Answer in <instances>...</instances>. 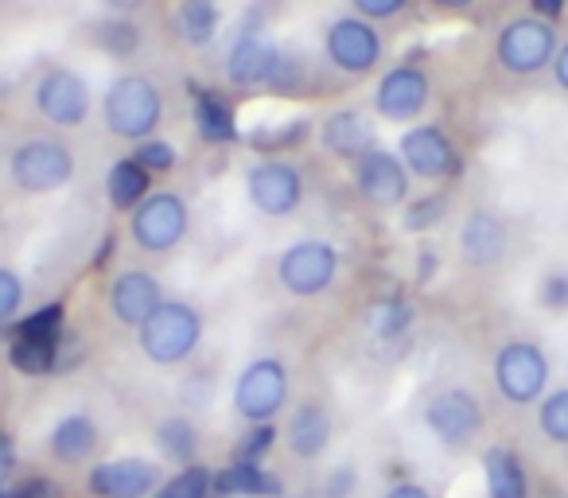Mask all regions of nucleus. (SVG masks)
I'll use <instances>...</instances> for the list:
<instances>
[{
	"mask_svg": "<svg viewBox=\"0 0 568 498\" xmlns=\"http://www.w3.org/2000/svg\"><path fill=\"white\" fill-rule=\"evenodd\" d=\"M332 436H335L332 413L320 402L293 405V413L284 420V444H288V451H293L296 459H304V464L324 456V451L332 448Z\"/></svg>",
	"mask_w": 568,
	"mask_h": 498,
	"instance_id": "aec40b11",
	"label": "nucleus"
},
{
	"mask_svg": "<svg viewBox=\"0 0 568 498\" xmlns=\"http://www.w3.org/2000/svg\"><path fill=\"white\" fill-rule=\"evenodd\" d=\"M133 160L144 167L149 175H168L175 164H180V152H175V144L160 141V136H149V141H141L133 149Z\"/></svg>",
	"mask_w": 568,
	"mask_h": 498,
	"instance_id": "c9c22d12",
	"label": "nucleus"
},
{
	"mask_svg": "<svg viewBox=\"0 0 568 498\" xmlns=\"http://www.w3.org/2000/svg\"><path fill=\"white\" fill-rule=\"evenodd\" d=\"M276 425H250L242 433V440L234 444V459H245V464H265V456L276 448Z\"/></svg>",
	"mask_w": 568,
	"mask_h": 498,
	"instance_id": "e433bc0d",
	"label": "nucleus"
},
{
	"mask_svg": "<svg viewBox=\"0 0 568 498\" xmlns=\"http://www.w3.org/2000/svg\"><path fill=\"white\" fill-rule=\"evenodd\" d=\"M219 4L214 0H180V12H175V28H180V40L187 48H211L214 35H219Z\"/></svg>",
	"mask_w": 568,
	"mask_h": 498,
	"instance_id": "c756f323",
	"label": "nucleus"
},
{
	"mask_svg": "<svg viewBox=\"0 0 568 498\" xmlns=\"http://www.w3.org/2000/svg\"><path fill=\"white\" fill-rule=\"evenodd\" d=\"M36 110L59 129H79L87 125L94 98H90V82L71 67H51L36 82Z\"/></svg>",
	"mask_w": 568,
	"mask_h": 498,
	"instance_id": "9b49d317",
	"label": "nucleus"
},
{
	"mask_svg": "<svg viewBox=\"0 0 568 498\" xmlns=\"http://www.w3.org/2000/svg\"><path fill=\"white\" fill-rule=\"evenodd\" d=\"M152 440H156L160 456H164L168 464H175V467L199 464V444H203L199 440V425L191 417H183V413H172V417L160 420Z\"/></svg>",
	"mask_w": 568,
	"mask_h": 498,
	"instance_id": "cd10ccee",
	"label": "nucleus"
},
{
	"mask_svg": "<svg viewBox=\"0 0 568 498\" xmlns=\"http://www.w3.org/2000/svg\"><path fill=\"white\" fill-rule=\"evenodd\" d=\"M339 277V250L324 237H304L293 242L276 257V281H281L284 293L312 301V296H324L327 288Z\"/></svg>",
	"mask_w": 568,
	"mask_h": 498,
	"instance_id": "6e6552de",
	"label": "nucleus"
},
{
	"mask_svg": "<svg viewBox=\"0 0 568 498\" xmlns=\"http://www.w3.org/2000/svg\"><path fill=\"white\" fill-rule=\"evenodd\" d=\"M436 9H448V12H459V9H471L475 0H433Z\"/></svg>",
	"mask_w": 568,
	"mask_h": 498,
	"instance_id": "8fccbe9b",
	"label": "nucleus"
},
{
	"mask_svg": "<svg viewBox=\"0 0 568 498\" xmlns=\"http://www.w3.org/2000/svg\"><path fill=\"white\" fill-rule=\"evenodd\" d=\"M537 301L549 312H568V273H545L541 288H537Z\"/></svg>",
	"mask_w": 568,
	"mask_h": 498,
	"instance_id": "ea45409f",
	"label": "nucleus"
},
{
	"mask_svg": "<svg viewBox=\"0 0 568 498\" xmlns=\"http://www.w3.org/2000/svg\"><path fill=\"white\" fill-rule=\"evenodd\" d=\"M9 335H32V339H63L67 335V308L63 304H43V308H36L32 316L17 319V324L9 327Z\"/></svg>",
	"mask_w": 568,
	"mask_h": 498,
	"instance_id": "72a5a7b5",
	"label": "nucleus"
},
{
	"mask_svg": "<svg viewBox=\"0 0 568 498\" xmlns=\"http://www.w3.org/2000/svg\"><path fill=\"white\" fill-rule=\"evenodd\" d=\"M549 355H545L537 343L529 339H514V343H503L490 363V378H495V389L503 394V402L518 405H537L545 397V386H549Z\"/></svg>",
	"mask_w": 568,
	"mask_h": 498,
	"instance_id": "39448f33",
	"label": "nucleus"
},
{
	"mask_svg": "<svg viewBox=\"0 0 568 498\" xmlns=\"http://www.w3.org/2000/svg\"><path fill=\"white\" fill-rule=\"evenodd\" d=\"M20 467V451H17V436L9 428H0V479L9 482L12 471Z\"/></svg>",
	"mask_w": 568,
	"mask_h": 498,
	"instance_id": "37998d69",
	"label": "nucleus"
},
{
	"mask_svg": "<svg viewBox=\"0 0 568 498\" xmlns=\"http://www.w3.org/2000/svg\"><path fill=\"white\" fill-rule=\"evenodd\" d=\"M98 440H102V433H98V420L90 417V413H67V417H59L55 428H51L48 448L59 464L82 467L94 459Z\"/></svg>",
	"mask_w": 568,
	"mask_h": 498,
	"instance_id": "4be33fe9",
	"label": "nucleus"
},
{
	"mask_svg": "<svg viewBox=\"0 0 568 498\" xmlns=\"http://www.w3.org/2000/svg\"><path fill=\"white\" fill-rule=\"evenodd\" d=\"M433 98V79L417 63H397L386 71L374 90V110L386 121H417Z\"/></svg>",
	"mask_w": 568,
	"mask_h": 498,
	"instance_id": "dca6fc26",
	"label": "nucleus"
},
{
	"mask_svg": "<svg viewBox=\"0 0 568 498\" xmlns=\"http://www.w3.org/2000/svg\"><path fill=\"white\" fill-rule=\"evenodd\" d=\"M281 51L284 48H276L265 32H242L226 55V79L242 90H268L276 67H281Z\"/></svg>",
	"mask_w": 568,
	"mask_h": 498,
	"instance_id": "f3484780",
	"label": "nucleus"
},
{
	"mask_svg": "<svg viewBox=\"0 0 568 498\" xmlns=\"http://www.w3.org/2000/svg\"><path fill=\"white\" fill-rule=\"evenodd\" d=\"M537 428L549 444H560L568 448V386L552 389L537 402Z\"/></svg>",
	"mask_w": 568,
	"mask_h": 498,
	"instance_id": "473e14b6",
	"label": "nucleus"
},
{
	"mask_svg": "<svg viewBox=\"0 0 568 498\" xmlns=\"http://www.w3.org/2000/svg\"><path fill=\"white\" fill-rule=\"evenodd\" d=\"M382 32L363 17H339L324 32V55L343 74H371L382 63Z\"/></svg>",
	"mask_w": 568,
	"mask_h": 498,
	"instance_id": "9d476101",
	"label": "nucleus"
},
{
	"mask_svg": "<svg viewBox=\"0 0 568 498\" xmlns=\"http://www.w3.org/2000/svg\"><path fill=\"white\" fill-rule=\"evenodd\" d=\"M4 490H9V482H4V479H0V498H4Z\"/></svg>",
	"mask_w": 568,
	"mask_h": 498,
	"instance_id": "3c124183",
	"label": "nucleus"
},
{
	"mask_svg": "<svg viewBox=\"0 0 568 498\" xmlns=\"http://www.w3.org/2000/svg\"><path fill=\"white\" fill-rule=\"evenodd\" d=\"M506 250H510V230H506L503 214L487 211V206L467 214L464 226H459V254H464L467 265L490 270V265L503 262Z\"/></svg>",
	"mask_w": 568,
	"mask_h": 498,
	"instance_id": "a211bd4d",
	"label": "nucleus"
},
{
	"mask_svg": "<svg viewBox=\"0 0 568 498\" xmlns=\"http://www.w3.org/2000/svg\"><path fill=\"white\" fill-rule=\"evenodd\" d=\"M191 110H195V129L206 144H230L237 141V110L226 94L211 87L191 82Z\"/></svg>",
	"mask_w": 568,
	"mask_h": 498,
	"instance_id": "5701e85b",
	"label": "nucleus"
},
{
	"mask_svg": "<svg viewBox=\"0 0 568 498\" xmlns=\"http://www.w3.org/2000/svg\"><path fill=\"white\" fill-rule=\"evenodd\" d=\"M534 4V17H541V20H549V24H557L560 17H565V4L568 0H529Z\"/></svg>",
	"mask_w": 568,
	"mask_h": 498,
	"instance_id": "a18cd8bd",
	"label": "nucleus"
},
{
	"mask_svg": "<svg viewBox=\"0 0 568 498\" xmlns=\"http://www.w3.org/2000/svg\"><path fill=\"white\" fill-rule=\"evenodd\" d=\"M483 482H487V498H529V471L518 451L506 444L483 451Z\"/></svg>",
	"mask_w": 568,
	"mask_h": 498,
	"instance_id": "b1692460",
	"label": "nucleus"
},
{
	"mask_svg": "<svg viewBox=\"0 0 568 498\" xmlns=\"http://www.w3.org/2000/svg\"><path fill=\"white\" fill-rule=\"evenodd\" d=\"M355 187L358 195L366 199L378 211H389V206H402L409 199V167L402 164L397 152L386 149H366L363 156L355 160Z\"/></svg>",
	"mask_w": 568,
	"mask_h": 498,
	"instance_id": "2eb2a0df",
	"label": "nucleus"
},
{
	"mask_svg": "<svg viewBox=\"0 0 568 498\" xmlns=\"http://www.w3.org/2000/svg\"><path fill=\"white\" fill-rule=\"evenodd\" d=\"M355 4V12L363 20H371V24H378V20H394L402 17L405 9H409L413 0H351Z\"/></svg>",
	"mask_w": 568,
	"mask_h": 498,
	"instance_id": "a19ab883",
	"label": "nucleus"
},
{
	"mask_svg": "<svg viewBox=\"0 0 568 498\" xmlns=\"http://www.w3.org/2000/svg\"><path fill=\"white\" fill-rule=\"evenodd\" d=\"M152 498H214V471L199 459V464L180 467L156 487Z\"/></svg>",
	"mask_w": 568,
	"mask_h": 498,
	"instance_id": "2f4dec72",
	"label": "nucleus"
},
{
	"mask_svg": "<svg viewBox=\"0 0 568 498\" xmlns=\"http://www.w3.org/2000/svg\"><path fill=\"white\" fill-rule=\"evenodd\" d=\"M444 214H448V195H440V191L409 199V206H405V214H402V230L405 234H425V230L440 226Z\"/></svg>",
	"mask_w": 568,
	"mask_h": 498,
	"instance_id": "f704fd0d",
	"label": "nucleus"
},
{
	"mask_svg": "<svg viewBox=\"0 0 568 498\" xmlns=\"http://www.w3.org/2000/svg\"><path fill=\"white\" fill-rule=\"evenodd\" d=\"M20 308H24V281L9 265H0V332L17 324Z\"/></svg>",
	"mask_w": 568,
	"mask_h": 498,
	"instance_id": "4c0bfd02",
	"label": "nucleus"
},
{
	"mask_svg": "<svg viewBox=\"0 0 568 498\" xmlns=\"http://www.w3.org/2000/svg\"><path fill=\"white\" fill-rule=\"evenodd\" d=\"M160 482H164L160 464H152L144 456L98 459L87 471L90 498H152Z\"/></svg>",
	"mask_w": 568,
	"mask_h": 498,
	"instance_id": "4468645a",
	"label": "nucleus"
},
{
	"mask_svg": "<svg viewBox=\"0 0 568 498\" xmlns=\"http://www.w3.org/2000/svg\"><path fill=\"white\" fill-rule=\"evenodd\" d=\"M293 394V378H288V366L273 355H261L253 363L242 366V374L234 378L230 389V405L245 425H273L276 417L288 405Z\"/></svg>",
	"mask_w": 568,
	"mask_h": 498,
	"instance_id": "7ed1b4c3",
	"label": "nucleus"
},
{
	"mask_svg": "<svg viewBox=\"0 0 568 498\" xmlns=\"http://www.w3.org/2000/svg\"><path fill=\"white\" fill-rule=\"evenodd\" d=\"M105 9H110V17H133V12H141L149 0H102Z\"/></svg>",
	"mask_w": 568,
	"mask_h": 498,
	"instance_id": "de8ad7c7",
	"label": "nucleus"
},
{
	"mask_svg": "<svg viewBox=\"0 0 568 498\" xmlns=\"http://www.w3.org/2000/svg\"><path fill=\"white\" fill-rule=\"evenodd\" d=\"M187 230L191 211L175 191H152L129 218V234H133V242L141 245L144 254H172L175 245L187 237Z\"/></svg>",
	"mask_w": 568,
	"mask_h": 498,
	"instance_id": "1a4fd4ad",
	"label": "nucleus"
},
{
	"mask_svg": "<svg viewBox=\"0 0 568 498\" xmlns=\"http://www.w3.org/2000/svg\"><path fill=\"white\" fill-rule=\"evenodd\" d=\"M320 141H324V149L335 152V156L358 160L366 149H374V129H371V121H366L363 113L335 110L332 118L324 121V129H320Z\"/></svg>",
	"mask_w": 568,
	"mask_h": 498,
	"instance_id": "393cba45",
	"label": "nucleus"
},
{
	"mask_svg": "<svg viewBox=\"0 0 568 498\" xmlns=\"http://www.w3.org/2000/svg\"><path fill=\"white\" fill-rule=\"evenodd\" d=\"M382 498H433V490L420 487V482H413V479H402V482H394Z\"/></svg>",
	"mask_w": 568,
	"mask_h": 498,
	"instance_id": "c03bdc74",
	"label": "nucleus"
},
{
	"mask_svg": "<svg viewBox=\"0 0 568 498\" xmlns=\"http://www.w3.org/2000/svg\"><path fill=\"white\" fill-rule=\"evenodd\" d=\"M214 498H284V479L265 464L230 459L214 471Z\"/></svg>",
	"mask_w": 568,
	"mask_h": 498,
	"instance_id": "412c9836",
	"label": "nucleus"
},
{
	"mask_svg": "<svg viewBox=\"0 0 568 498\" xmlns=\"http://www.w3.org/2000/svg\"><path fill=\"white\" fill-rule=\"evenodd\" d=\"M552 55H557V24L534 17V12L510 20L495 40L498 67H503L506 74H514V79H534V74H541L545 67L552 63Z\"/></svg>",
	"mask_w": 568,
	"mask_h": 498,
	"instance_id": "0eeeda50",
	"label": "nucleus"
},
{
	"mask_svg": "<svg viewBox=\"0 0 568 498\" xmlns=\"http://www.w3.org/2000/svg\"><path fill=\"white\" fill-rule=\"evenodd\" d=\"M549 67H552V82H557V87L568 94V43H565V48H557V55H552Z\"/></svg>",
	"mask_w": 568,
	"mask_h": 498,
	"instance_id": "49530a36",
	"label": "nucleus"
},
{
	"mask_svg": "<svg viewBox=\"0 0 568 498\" xmlns=\"http://www.w3.org/2000/svg\"><path fill=\"white\" fill-rule=\"evenodd\" d=\"M413 319H417V312H413V304L405 296H382L366 312V332L378 343H397L409 335Z\"/></svg>",
	"mask_w": 568,
	"mask_h": 498,
	"instance_id": "c85d7f7f",
	"label": "nucleus"
},
{
	"mask_svg": "<svg viewBox=\"0 0 568 498\" xmlns=\"http://www.w3.org/2000/svg\"><path fill=\"white\" fill-rule=\"evenodd\" d=\"M4 498H63V490H59V482H51L48 475H28V479L9 482Z\"/></svg>",
	"mask_w": 568,
	"mask_h": 498,
	"instance_id": "58836bf2",
	"label": "nucleus"
},
{
	"mask_svg": "<svg viewBox=\"0 0 568 498\" xmlns=\"http://www.w3.org/2000/svg\"><path fill=\"white\" fill-rule=\"evenodd\" d=\"M74 149L59 136H28L9 156V175L24 195H51L74 180Z\"/></svg>",
	"mask_w": 568,
	"mask_h": 498,
	"instance_id": "20e7f679",
	"label": "nucleus"
},
{
	"mask_svg": "<svg viewBox=\"0 0 568 498\" xmlns=\"http://www.w3.org/2000/svg\"><path fill=\"white\" fill-rule=\"evenodd\" d=\"M102 121L118 141H149L164 121V94L149 74H121L102 98Z\"/></svg>",
	"mask_w": 568,
	"mask_h": 498,
	"instance_id": "f257e3e1",
	"label": "nucleus"
},
{
	"mask_svg": "<svg viewBox=\"0 0 568 498\" xmlns=\"http://www.w3.org/2000/svg\"><path fill=\"white\" fill-rule=\"evenodd\" d=\"M9 363L24 378H51L63 366V339H32V335H9Z\"/></svg>",
	"mask_w": 568,
	"mask_h": 498,
	"instance_id": "a878e982",
	"label": "nucleus"
},
{
	"mask_svg": "<svg viewBox=\"0 0 568 498\" xmlns=\"http://www.w3.org/2000/svg\"><path fill=\"white\" fill-rule=\"evenodd\" d=\"M149 195H152V175L144 172L133 156L118 160V164L110 167V175H105V199H110L113 211L133 214Z\"/></svg>",
	"mask_w": 568,
	"mask_h": 498,
	"instance_id": "bb28decb",
	"label": "nucleus"
},
{
	"mask_svg": "<svg viewBox=\"0 0 568 498\" xmlns=\"http://www.w3.org/2000/svg\"><path fill=\"white\" fill-rule=\"evenodd\" d=\"M94 48L113 59H129L141 51V28L129 17H105L94 24Z\"/></svg>",
	"mask_w": 568,
	"mask_h": 498,
	"instance_id": "7c9ffc66",
	"label": "nucleus"
},
{
	"mask_svg": "<svg viewBox=\"0 0 568 498\" xmlns=\"http://www.w3.org/2000/svg\"><path fill=\"white\" fill-rule=\"evenodd\" d=\"M245 195L265 218H284L304 203V175L293 160H261L245 172Z\"/></svg>",
	"mask_w": 568,
	"mask_h": 498,
	"instance_id": "f8f14e48",
	"label": "nucleus"
},
{
	"mask_svg": "<svg viewBox=\"0 0 568 498\" xmlns=\"http://www.w3.org/2000/svg\"><path fill=\"white\" fill-rule=\"evenodd\" d=\"M420 420H425L428 436H433L440 448L464 451L467 444L479 440L483 428H487V409H483V402L471 394V389L448 386V389H440V394L428 397Z\"/></svg>",
	"mask_w": 568,
	"mask_h": 498,
	"instance_id": "423d86ee",
	"label": "nucleus"
},
{
	"mask_svg": "<svg viewBox=\"0 0 568 498\" xmlns=\"http://www.w3.org/2000/svg\"><path fill=\"white\" fill-rule=\"evenodd\" d=\"M433 270H436V254H433V245H420V285H428L433 281Z\"/></svg>",
	"mask_w": 568,
	"mask_h": 498,
	"instance_id": "09e8293b",
	"label": "nucleus"
},
{
	"mask_svg": "<svg viewBox=\"0 0 568 498\" xmlns=\"http://www.w3.org/2000/svg\"><path fill=\"white\" fill-rule=\"evenodd\" d=\"M164 304V288L149 270H125L110 285V312L121 327H141Z\"/></svg>",
	"mask_w": 568,
	"mask_h": 498,
	"instance_id": "6ab92c4d",
	"label": "nucleus"
},
{
	"mask_svg": "<svg viewBox=\"0 0 568 498\" xmlns=\"http://www.w3.org/2000/svg\"><path fill=\"white\" fill-rule=\"evenodd\" d=\"M397 156H402V164L413 175L433 183L456 180L464 172V156H459V149L452 144V136L440 125H413L409 133H402Z\"/></svg>",
	"mask_w": 568,
	"mask_h": 498,
	"instance_id": "ddd939ff",
	"label": "nucleus"
},
{
	"mask_svg": "<svg viewBox=\"0 0 568 498\" xmlns=\"http://www.w3.org/2000/svg\"><path fill=\"white\" fill-rule=\"evenodd\" d=\"M144 358L156 366H180L203 343V312L187 301H164L141 327H136Z\"/></svg>",
	"mask_w": 568,
	"mask_h": 498,
	"instance_id": "f03ea898",
	"label": "nucleus"
},
{
	"mask_svg": "<svg viewBox=\"0 0 568 498\" xmlns=\"http://www.w3.org/2000/svg\"><path fill=\"white\" fill-rule=\"evenodd\" d=\"M355 487H358V471H355V464H339L332 475H327V482H324V498H347Z\"/></svg>",
	"mask_w": 568,
	"mask_h": 498,
	"instance_id": "79ce46f5",
	"label": "nucleus"
}]
</instances>
